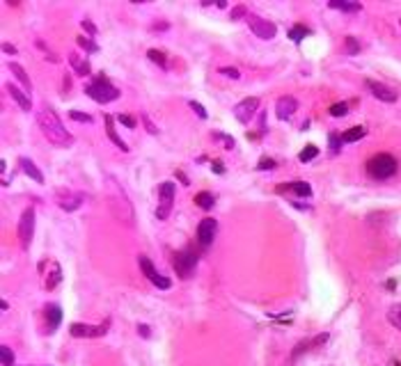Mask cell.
<instances>
[{
    "instance_id": "obj_1",
    "label": "cell",
    "mask_w": 401,
    "mask_h": 366,
    "mask_svg": "<svg viewBox=\"0 0 401 366\" xmlns=\"http://www.w3.org/2000/svg\"><path fill=\"white\" fill-rule=\"evenodd\" d=\"M37 122L49 142H53V144H58V146H69L71 142H74L71 133L65 128V124H62L60 117L55 114V110H51L49 106H42V110L37 112Z\"/></svg>"
},
{
    "instance_id": "obj_21",
    "label": "cell",
    "mask_w": 401,
    "mask_h": 366,
    "mask_svg": "<svg viewBox=\"0 0 401 366\" xmlns=\"http://www.w3.org/2000/svg\"><path fill=\"white\" fill-rule=\"evenodd\" d=\"M328 5H330L332 10H339V12H360L362 10L360 2H348V0H330Z\"/></svg>"
},
{
    "instance_id": "obj_17",
    "label": "cell",
    "mask_w": 401,
    "mask_h": 366,
    "mask_svg": "<svg viewBox=\"0 0 401 366\" xmlns=\"http://www.w3.org/2000/svg\"><path fill=\"white\" fill-rule=\"evenodd\" d=\"M46 320H49V330L55 332L58 325L62 323V309L58 307V304H49V307H46Z\"/></svg>"
},
{
    "instance_id": "obj_23",
    "label": "cell",
    "mask_w": 401,
    "mask_h": 366,
    "mask_svg": "<svg viewBox=\"0 0 401 366\" xmlns=\"http://www.w3.org/2000/svg\"><path fill=\"white\" fill-rule=\"evenodd\" d=\"M58 204H60L62 210H76V208H81L83 197H81V194H71V197H65V200H60Z\"/></svg>"
},
{
    "instance_id": "obj_43",
    "label": "cell",
    "mask_w": 401,
    "mask_h": 366,
    "mask_svg": "<svg viewBox=\"0 0 401 366\" xmlns=\"http://www.w3.org/2000/svg\"><path fill=\"white\" fill-rule=\"evenodd\" d=\"M330 144L335 151H339V144H341V138H337V135H330Z\"/></svg>"
},
{
    "instance_id": "obj_42",
    "label": "cell",
    "mask_w": 401,
    "mask_h": 366,
    "mask_svg": "<svg viewBox=\"0 0 401 366\" xmlns=\"http://www.w3.org/2000/svg\"><path fill=\"white\" fill-rule=\"evenodd\" d=\"M211 170H213V172H216V174H222V172H225V167H222V162H220V160H213Z\"/></svg>"
},
{
    "instance_id": "obj_18",
    "label": "cell",
    "mask_w": 401,
    "mask_h": 366,
    "mask_svg": "<svg viewBox=\"0 0 401 366\" xmlns=\"http://www.w3.org/2000/svg\"><path fill=\"white\" fill-rule=\"evenodd\" d=\"M106 133H108V138L115 142V146H117L120 151H129L126 142L122 140L120 135H117V130H115V126H113V117H110V114H106Z\"/></svg>"
},
{
    "instance_id": "obj_31",
    "label": "cell",
    "mask_w": 401,
    "mask_h": 366,
    "mask_svg": "<svg viewBox=\"0 0 401 366\" xmlns=\"http://www.w3.org/2000/svg\"><path fill=\"white\" fill-rule=\"evenodd\" d=\"M0 360H3V366H14V355H12V350L7 346L0 348Z\"/></svg>"
},
{
    "instance_id": "obj_44",
    "label": "cell",
    "mask_w": 401,
    "mask_h": 366,
    "mask_svg": "<svg viewBox=\"0 0 401 366\" xmlns=\"http://www.w3.org/2000/svg\"><path fill=\"white\" fill-rule=\"evenodd\" d=\"M145 126H147V130H149V133H152V135H156V133H158V128H156V126H154V124H152V122H149V119H147V117H145Z\"/></svg>"
},
{
    "instance_id": "obj_6",
    "label": "cell",
    "mask_w": 401,
    "mask_h": 366,
    "mask_svg": "<svg viewBox=\"0 0 401 366\" xmlns=\"http://www.w3.org/2000/svg\"><path fill=\"white\" fill-rule=\"evenodd\" d=\"M138 261H140V268H142V272H145V277H147L149 282H152V284L156 286V288L165 291V288H170V286H172V282H170L168 277H165V274L158 272V270L154 268V264L145 256V254H140V256H138Z\"/></svg>"
},
{
    "instance_id": "obj_47",
    "label": "cell",
    "mask_w": 401,
    "mask_h": 366,
    "mask_svg": "<svg viewBox=\"0 0 401 366\" xmlns=\"http://www.w3.org/2000/svg\"><path fill=\"white\" fill-rule=\"evenodd\" d=\"M177 178H179V181L184 183V186H190V183H188V176H186L184 172H179V170H177Z\"/></svg>"
},
{
    "instance_id": "obj_12",
    "label": "cell",
    "mask_w": 401,
    "mask_h": 366,
    "mask_svg": "<svg viewBox=\"0 0 401 366\" xmlns=\"http://www.w3.org/2000/svg\"><path fill=\"white\" fill-rule=\"evenodd\" d=\"M296 110H298V101L293 96H280L275 103V114L277 119H282V122H289V119L296 114Z\"/></svg>"
},
{
    "instance_id": "obj_3",
    "label": "cell",
    "mask_w": 401,
    "mask_h": 366,
    "mask_svg": "<svg viewBox=\"0 0 401 366\" xmlns=\"http://www.w3.org/2000/svg\"><path fill=\"white\" fill-rule=\"evenodd\" d=\"M85 94L90 98H94L97 103H110V101H117V98H120V90H117L113 82L106 80V78H97L94 82H90V85L85 87Z\"/></svg>"
},
{
    "instance_id": "obj_30",
    "label": "cell",
    "mask_w": 401,
    "mask_h": 366,
    "mask_svg": "<svg viewBox=\"0 0 401 366\" xmlns=\"http://www.w3.org/2000/svg\"><path fill=\"white\" fill-rule=\"evenodd\" d=\"M69 117L74 122H81V124H92V114L81 112V110H69Z\"/></svg>"
},
{
    "instance_id": "obj_38",
    "label": "cell",
    "mask_w": 401,
    "mask_h": 366,
    "mask_svg": "<svg viewBox=\"0 0 401 366\" xmlns=\"http://www.w3.org/2000/svg\"><path fill=\"white\" fill-rule=\"evenodd\" d=\"M346 48H348V53H351V55H358L360 46H358V42H355L353 37H346Z\"/></svg>"
},
{
    "instance_id": "obj_16",
    "label": "cell",
    "mask_w": 401,
    "mask_h": 366,
    "mask_svg": "<svg viewBox=\"0 0 401 366\" xmlns=\"http://www.w3.org/2000/svg\"><path fill=\"white\" fill-rule=\"evenodd\" d=\"M19 165H21V170H23V172H26L30 178H33L35 183H44V174L39 172V167L35 165L30 158H21V160H19Z\"/></svg>"
},
{
    "instance_id": "obj_33",
    "label": "cell",
    "mask_w": 401,
    "mask_h": 366,
    "mask_svg": "<svg viewBox=\"0 0 401 366\" xmlns=\"http://www.w3.org/2000/svg\"><path fill=\"white\" fill-rule=\"evenodd\" d=\"M277 162L273 160V158H261L259 165H257V170H261V172H268V170H275Z\"/></svg>"
},
{
    "instance_id": "obj_24",
    "label": "cell",
    "mask_w": 401,
    "mask_h": 366,
    "mask_svg": "<svg viewBox=\"0 0 401 366\" xmlns=\"http://www.w3.org/2000/svg\"><path fill=\"white\" fill-rule=\"evenodd\" d=\"M195 204L200 206V208H204V210H211L213 204H216V197H213L211 192H197L195 194Z\"/></svg>"
},
{
    "instance_id": "obj_28",
    "label": "cell",
    "mask_w": 401,
    "mask_h": 366,
    "mask_svg": "<svg viewBox=\"0 0 401 366\" xmlns=\"http://www.w3.org/2000/svg\"><path fill=\"white\" fill-rule=\"evenodd\" d=\"M76 42H78V46H81V48H85V50H87V53H99V44L94 42V39H87V37H78Z\"/></svg>"
},
{
    "instance_id": "obj_20",
    "label": "cell",
    "mask_w": 401,
    "mask_h": 366,
    "mask_svg": "<svg viewBox=\"0 0 401 366\" xmlns=\"http://www.w3.org/2000/svg\"><path fill=\"white\" fill-rule=\"evenodd\" d=\"M69 64L76 69L78 76H87V74H90V62H87V60H83L81 55H76V53L69 55Z\"/></svg>"
},
{
    "instance_id": "obj_34",
    "label": "cell",
    "mask_w": 401,
    "mask_h": 366,
    "mask_svg": "<svg viewBox=\"0 0 401 366\" xmlns=\"http://www.w3.org/2000/svg\"><path fill=\"white\" fill-rule=\"evenodd\" d=\"M58 282H60V266L53 264V270H51V277H49V282H46V286L51 288V286H55Z\"/></svg>"
},
{
    "instance_id": "obj_36",
    "label": "cell",
    "mask_w": 401,
    "mask_h": 366,
    "mask_svg": "<svg viewBox=\"0 0 401 366\" xmlns=\"http://www.w3.org/2000/svg\"><path fill=\"white\" fill-rule=\"evenodd\" d=\"M117 119H120V124H122V126H126V128H136V119L129 117V114H120Z\"/></svg>"
},
{
    "instance_id": "obj_29",
    "label": "cell",
    "mask_w": 401,
    "mask_h": 366,
    "mask_svg": "<svg viewBox=\"0 0 401 366\" xmlns=\"http://www.w3.org/2000/svg\"><path fill=\"white\" fill-rule=\"evenodd\" d=\"M147 58L152 60V62H156V64H161V66H165V62H168L165 53H161V50H156V48H149V50H147Z\"/></svg>"
},
{
    "instance_id": "obj_15",
    "label": "cell",
    "mask_w": 401,
    "mask_h": 366,
    "mask_svg": "<svg viewBox=\"0 0 401 366\" xmlns=\"http://www.w3.org/2000/svg\"><path fill=\"white\" fill-rule=\"evenodd\" d=\"M284 190H291V192H296L298 197H309V194H312V186L305 181H293V183H287V186H280L277 192H284Z\"/></svg>"
},
{
    "instance_id": "obj_27",
    "label": "cell",
    "mask_w": 401,
    "mask_h": 366,
    "mask_svg": "<svg viewBox=\"0 0 401 366\" xmlns=\"http://www.w3.org/2000/svg\"><path fill=\"white\" fill-rule=\"evenodd\" d=\"M387 320H390L396 330H401V304L390 307V312H387Z\"/></svg>"
},
{
    "instance_id": "obj_14",
    "label": "cell",
    "mask_w": 401,
    "mask_h": 366,
    "mask_svg": "<svg viewBox=\"0 0 401 366\" xmlns=\"http://www.w3.org/2000/svg\"><path fill=\"white\" fill-rule=\"evenodd\" d=\"M5 90L10 92V96L17 101V106L21 110H26V112H30L33 110V101H30V96H28V92H23V90H19L14 82H7L5 85Z\"/></svg>"
},
{
    "instance_id": "obj_45",
    "label": "cell",
    "mask_w": 401,
    "mask_h": 366,
    "mask_svg": "<svg viewBox=\"0 0 401 366\" xmlns=\"http://www.w3.org/2000/svg\"><path fill=\"white\" fill-rule=\"evenodd\" d=\"M243 14H245V7H236V10L232 12V18H234V21H236V18H239V16H243Z\"/></svg>"
},
{
    "instance_id": "obj_4",
    "label": "cell",
    "mask_w": 401,
    "mask_h": 366,
    "mask_svg": "<svg viewBox=\"0 0 401 366\" xmlns=\"http://www.w3.org/2000/svg\"><path fill=\"white\" fill-rule=\"evenodd\" d=\"M197 261H200V254H197V250L195 248H186V250H181V252L174 254V270H177L181 277H186V280H188L190 274L195 272Z\"/></svg>"
},
{
    "instance_id": "obj_39",
    "label": "cell",
    "mask_w": 401,
    "mask_h": 366,
    "mask_svg": "<svg viewBox=\"0 0 401 366\" xmlns=\"http://www.w3.org/2000/svg\"><path fill=\"white\" fill-rule=\"evenodd\" d=\"M81 26H83V30H85V32H90V34H97V26H94L92 21H87V18H85V21H83Z\"/></svg>"
},
{
    "instance_id": "obj_10",
    "label": "cell",
    "mask_w": 401,
    "mask_h": 366,
    "mask_svg": "<svg viewBox=\"0 0 401 366\" xmlns=\"http://www.w3.org/2000/svg\"><path fill=\"white\" fill-rule=\"evenodd\" d=\"M216 232H218V222L213 218H204L197 226V245L200 248H209L216 238Z\"/></svg>"
},
{
    "instance_id": "obj_40",
    "label": "cell",
    "mask_w": 401,
    "mask_h": 366,
    "mask_svg": "<svg viewBox=\"0 0 401 366\" xmlns=\"http://www.w3.org/2000/svg\"><path fill=\"white\" fill-rule=\"evenodd\" d=\"M216 138L225 142V146H227V149H234V140H232V138H227V135H222V133H216Z\"/></svg>"
},
{
    "instance_id": "obj_32",
    "label": "cell",
    "mask_w": 401,
    "mask_h": 366,
    "mask_svg": "<svg viewBox=\"0 0 401 366\" xmlns=\"http://www.w3.org/2000/svg\"><path fill=\"white\" fill-rule=\"evenodd\" d=\"M328 112H330L332 117H344V114H348V106H346V103H335V106H332Z\"/></svg>"
},
{
    "instance_id": "obj_46",
    "label": "cell",
    "mask_w": 401,
    "mask_h": 366,
    "mask_svg": "<svg viewBox=\"0 0 401 366\" xmlns=\"http://www.w3.org/2000/svg\"><path fill=\"white\" fill-rule=\"evenodd\" d=\"M3 50H5V53H10V55H17V48H14V46H12V44H3Z\"/></svg>"
},
{
    "instance_id": "obj_2",
    "label": "cell",
    "mask_w": 401,
    "mask_h": 366,
    "mask_svg": "<svg viewBox=\"0 0 401 366\" xmlns=\"http://www.w3.org/2000/svg\"><path fill=\"white\" fill-rule=\"evenodd\" d=\"M367 174L376 181H385L396 174V158L390 154H376L367 160Z\"/></svg>"
},
{
    "instance_id": "obj_13",
    "label": "cell",
    "mask_w": 401,
    "mask_h": 366,
    "mask_svg": "<svg viewBox=\"0 0 401 366\" xmlns=\"http://www.w3.org/2000/svg\"><path fill=\"white\" fill-rule=\"evenodd\" d=\"M364 85L371 90V94H374L378 101H383V103H394L396 101V92L390 90V87L380 85V82H376V80H364Z\"/></svg>"
},
{
    "instance_id": "obj_9",
    "label": "cell",
    "mask_w": 401,
    "mask_h": 366,
    "mask_svg": "<svg viewBox=\"0 0 401 366\" xmlns=\"http://www.w3.org/2000/svg\"><path fill=\"white\" fill-rule=\"evenodd\" d=\"M257 108H259V98L248 96V98H243V101L236 103V108H234V117L239 119L241 124H250V119L255 117Z\"/></svg>"
},
{
    "instance_id": "obj_41",
    "label": "cell",
    "mask_w": 401,
    "mask_h": 366,
    "mask_svg": "<svg viewBox=\"0 0 401 366\" xmlns=\"http://www.w3.org/2000/svg\"><path fill=\"white\" fill-rule=\"evenodd\" d=\"M138 334H140L142 339H149V336H152V332H149L147 325H138Z\"/></svg>"
},
{
    "instance_id": "obj_48",
    "label": "cell",
    "mask_w": 401,
    "mask_h": 366,
    "mask_svg": "<svg viewBox=\"0 0 401 366\" xmlns=\"http://www.w3.org/2000/svg\"><path fill=\"white\" fill-rule=\"evenodd\" d=\"M394 366H401V362H394Z\"/></svg>"
},
{
    "instance_id": "obj_25",
    "label": "cell",
    "mask_w": 401,
    "mask_h": 366,
    "mask_svg": "<svg viewBox=\"0 0 401 366\" xmlns=\"http://www.w3.org/2000/svg\"><path fill=\"white\" fill-rule=\"evenodd\" d=\"M305 37H309V28H305V26H293V28H289V39H291L293 44H300Z\"/></svg>"
},
{
    "instance_id": "obj_35",
    "label": "cell",
    "mask_w": 401,
    "mask_h": 366,
    "mask_svg": "<svg viewBox=\"0 0 401 366\" xmlns=\"http://www.w3.org/2000/svg\"><path fill=\"white\" fill-rule=\"evenodd\" d=\"M220 74L222 76H227V78H234V80H239V69H234V66H222L220 69Z\"/></svg>"
},
{
    "instance_id": "obj_7",
    "label": "cell",
    "mask_w": 401,
    "mask_h": 366,
    "mask_svg": "<svg viewBox=\"0 0 401 366\" xmlns=\"http://www.w3.org/2000/svg\"><path fill=\"white\" fill-rule=\"evenodd\" d=\"M19 236H21L23 248H30V240H33V236H35V208L33 206L23 210L21 220H19Z\"/></svg>"
},
{
    "instance_id": "obj_26",
    "label": "cell",
    "mask_w": 401,
    "mask_h": 366,
    "mask_svg": "<svg viewBox=\"0 0 401 366\" xmlns=\"http://www.w3.org/2000/svg\"><path fill=\"white\" fill-rule=\"evenodd\" d=\"M316 156H319V146L307 144V146H305V149L298 154V160H300V162H309V160H314Z\"/></svg>"
},
{
    "instance_id": "obj_22",
    "label": "cell",
    "mask_w": 401,
    "mask_h": 366,
    "mask_svg": "<svg viewBox=\"0 0 401 366\" xmlns=\"http://www.w3.org/2000/svg\"><path fill=\"white\" fill-rule=\"evenodd\" d=\"M10 71H12L14 76H17L19 80H21V85L26 87V90H30V87H33V82H30V78H28L26 69H23L21 64H17V62H10Z\"/></svg>"
},
{
    "instance_id": "obj_5",
    "label": "cell",
    "mask_w": 401,
    "mask_h": 366,
    "mask_svg": "<svg viewBox=\"0 0 401 366\" xmlns=\"http://www.w3.org/2000/svg\"><path fill=\"white\" fill-rule=\"evenodd\" d=\"M158 204L156 208V218L158 220H168L170 218V210H172V204H174V183L172 181H163L161 188H158Z\"/></svg>"
},
{
    "instance_id": "obj_37",
    "label": "cell",
    "mask_w": 401,
    "mask_h": 366,
    "mask_svg": "<svg viewBox=\"0 0 401 366\" xmlns=\"http://www.w3.org/2000/svg\"><path fill=\"white\" fill-rule=\"evenodd\" d=\"M188 106H190V108H193V110H195V114H197V117H200V119H206V110H204V106H200V103H197V101H190Z\"/></svg>"
},
{
    "instance_id": "obj_8",
    "label": "cell",
    "mask_w": 401,
    "mask_h": 366,
    "mask_svg": "<svg viewBox=\"0 0 401 366\" xmlns=\"http://www.w3.org/2000/svg\"><path fill=\"white\" fill-rule=\"evenodd\" d=\"M110 323H101V325H85V323H71L69 328V334L71 336H76V339H92V336H103V334L108 332Z\"/></svg>"
},
{
    "instance_id": "obj_11",
    "label": "cell",
    "mask_w": 401,
    "mask_h": 366,
    "mask_svg": "<svg viewBox=\"0 0 401 366\" xmlns=\"http://www.w3.org/2000/svg\"><path fill=\"white\" fill-rule=\"evenodd\" d=\"M248 26H250V30L255 32V37H259V39H273L277 32V28L261 16H248Z\"/></svg>"
},
{
    "instance_id": "obj_19",
    "label": "cell",
    "mask_w": 401,
    "mask_h": 366,
    "mask_svg": "<svg viewBox=\"0 0 401 366\" xmlns=\"http://www.w3.org/2000/svg\"><path fill=\"white\" fill-rule=\"evenodd\" d=\"M364 135H367V128H364V126H353V128H348L346 133L341 135V142H344V144H351V142L362 140Z\"/></svg>"
}]
</instances>
